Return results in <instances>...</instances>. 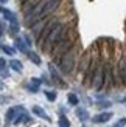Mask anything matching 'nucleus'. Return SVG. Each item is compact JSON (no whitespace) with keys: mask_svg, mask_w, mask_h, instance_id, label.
Wrapping results in <instances>:
<instances>
[{"mask_svg":"<svg viewBox=\"0 0 126 127\" xmlns=\"http://www.w3.org/2000/svg\"><path fill=\"white\" fill-rule=\"evenodd\" d=\"M14 45L16 48L19 50L20 53H25V54H28V48H27V42H23L20 37H17V39L14 40Z\"/></svg>","mask_w":126,"mask_h":127,"instance_id":"nucleus-15","label":"nucleus"},{"mask_svg":"<svg viewBox=\"0 0 126 127\" xmlns=\"http://www.w3.org/2000/svg\"><path fill=\"white\" fill-rule=\"evenodd\" d=\"M31 112H33L36 116H39V118H42V119H45V121H50L48 115H47V113H45V112H44V110L41 109L39 105H33V107H31Z\"/></svg>","mask_w":126,"mask_h":127,"instance_id":"nucleus-14","label":"nucleus"},{"mask_svg":"<svg viewBox=\"0 0 126 127\" xmlns=\"http://www.w3.org/2000/svg\"><path fill=\"white\" fill-rule=\"evenodd\" d=\"M19 2H20V3L23 5V3H27V2H28V0H19Z\"/></svg>","mask_w":126,"mask_h":127,"instance_id":"nucleus-32","label":"nucleus"},{"mask_svg":"<svg viewBox=\"0 0 126 127\" xmlns=\"http://www.w3.org/2000/svg\"><path fill=\"white\" fill-rule=\"evenodd\" d=\"M45 96H47V99L50 101V102H53V101H56V98H58V95H56V92L47 90V92H45Z\"/></svg>","mask_w":126,"mask_h":127,"instance_id":"nucleus-22","label":"nucleus"},{"mask_svg":"<svg viewBox=\"0 0 126 127\" xmlns=\"http://www.w3.org/2000/svg\"><path fill=\"white\" fill-rule=\"evenodd\" d=\"M61 2H62V0H48V2H47V5H45V9H44L42 16H41V19H44V17H48V16H52L53 12H55L56 9L59 8Z\"/></svg>","mask_w":126,"mask_h":127,"instance_id":"nucleus-8","label":"nucleus"},{"mask_svg":"<svg viewBox=\"0 0 126 127\" xmlns=\"http://www.w3.org/2000/svg\"><path fill=\"white\" fill-rule=\"evenodd\" d=\"M2 88H3V84H2V82H0V90H2Z\"/></svg>","mask_w":126,"mask_h":127,"instance_id":"nucleus-34","label":"nucleus"},{"mask_svg":"<svg viewBox=\"0 0 126 127\" xmlns=\"http://www.w3.org/2000/svg\"><path fill=\"white\" fill-rule=\"evenodd\" d=\"M58 124H59V127H70V121H68V118H67V116H64V115L59 118Z\"/></svg>","mask_w":126,"mask_h":127,"instance_id":"nucleus-21","label":"nucleus"},{"mask_svg":"<svg viewBox=\"0 0 126 127\" xmlns=\"http://www.w3.org/2000/svg\"><path fill=\"white\" fill-rule=\"evenodd\" d=\"M92 59H93V54H92V48L90 50H87V51L79 58V64H78V70L81 73H86L87 71V68L90 67V64H92Z\"/></svg>","mask_w":126,"mask_h":127,"instance_id":"nucleus-6","label":"nucleus"},{"mask_svg":"<svg viewBox=\"0 0 126 127\" xmlns=\"http://www.w3.org/2000/svg\"><path fill=\"white\" fill-rule=\"evenodd\" d=\"M67 101H68V104H70V105H78L79 104V98L75 93H68L67 95Z\"/></svg>","mask_w":126,"mask_h":127,"instance_id":"nucleus-20","label":"nucleus"},{"mask_svg":"<svg viewBox=\"0 0 126 127\" xmlns=\"http://www.w3.org/2000/svg\"><path fill=\"white\" fill-rule=\"evenodd\" d=\"M16 116H17V110L14 109V107H9V109L6 110V113H5V123H6V126L11 124V123H14Z\"/></svg>","mask_w":126,"mask_h":127,"instance_id":"nucleus-13","label":"nucleus"},{"mask_svg":"<svg viewBox=\"0 0 126 127\" xmlns=\"http://www.w3.org/2000/svg\"><path fill=\"white\" fill-rule=\"evenodd\" d=\"M112 116H114V113H112V112H103V113H100V115L93 116L92 121L95 123V124H103V123H108Z\"/></svg>","mask_w":126,"mask_h":127,"instance_id":"nucleus-12","label":"nucleus"},{"mask_svg":"<svg viewBox=\"0 0 126 127\" xmlns=\"http://www.w3.org/2000/svg\"><path fill=\"white\" fill-rule=\"evenodd\" d=\"M76 116L79 118V121H87L90 116H89V112L86 109H76Z\"/></svg>","mask_w":126,"mask_h":127,"instance_id":"nucleus-17","label":"nucleus"},{"mask_svg":"<svg viewBox=\"0 0 126 127\" xmlns=\"http://www.w3.org/2000/svg\"><path fill=\"white\" fill-rule=\"evenodd\" d=\"M79 45L76 43L70 51H68L64 58L61 59V62H59V70H61V73L62 74H73V70H75V67H76V59H78V56H79Z\"/></svg>","mask_w":126,"mask_h":127,"instance_id":"nucleus-3","label":"nucleus"},{"mask_svg":"<svg viewBox=\"0 0 126 127\" xmlns=\"http://www.w3.org/2000/svg\"><path fill=\"white\" fill-rule=\"evenodd\" d=\"M125 126H126V116L122 118V119H118V121L114 124V127H125Z\"/></svg>","mask_w":126,"mask_h":127,"instance_id":"nucleus-26","label":"nucleus"},{"mask_svg":"<svg viewBox=\"0 0 126 127\" xmlns=\"http://www.w3.org/2000/svg\"><path fill=\"white\" fill-rule=\"evenodd\" d=\"M111 105H112L111 101H100V102H97V107H98V109H101V110L108 109V107H111Z\"/></svg>","mask_w":126,"mask_h":127,"instance_id":"nucleus-23","label":"nucleus"},{"mask_svg":"<svg viewBox=\"0 0 126 127\" xmlns=\"http://www.w3.org/2000/svg\"><path fill=\"white\" fill-rule=\"evenodd\" d=\"M68 36H70V28H68V25H64L62 22H59L55 27V30L50 33V36L47 37V40L42 45L41 50L45 51V53H52V50L55 48L56 43H59L61 40H64L65 37H68Z\"/></svg>","mask_w":126,"mask_h":127,"instance_id":"nucleus-1","label":"nucleus"},{"mask_svg":"<svg viewBox=\"0 0 126 127\" xmlns=\"http://www.w3.org/2000/svg\"><path fill=\"white\" fill-rule=\"evenodd\" d=\"M52 17L53 16H48V17H44V19H41L39 22H36L33 27H31V33H33L34 36H36V39H39V36L42 34V31H44V28L47 27V23L52 20Z\"/></svg>","mask_w":126,"mask_h":127,"instance_id":"nucleus-7","label":"nucleus"},{"mask_svg":"<svg viewBox=\"0 0 126 127\" xmlns=\"http://www.w3.org/2000/svg\"><path fill=\"white\" fill-rule=\"evenodd\" d=\"M5 70H6V61L3 58H0V73L5 71Z\"/></svg>","mask_w":126,"mask_h":127,"instance_id":"nucleus-27","label":"nucleus"},{"mask_svg":"<svg viewBox=\"0 0 126 127\" xmlns=\"http://www.w3.org/2000/svg\"><path fill=\"white\" fill-rule=\"evenodd\" d=\"M2 34H3V28L0 27V37H2Z\"/></svg>","mask_w":126,"mask_h":127,"instance_id":"nucleus-33","label":"nucleus"},{"mask_svg":"<svg viewBox=\"0 0 126 127\" xmlns=\"http://www.w3.org/2000/svg\"><path fill=\"white\" fill-rule=\"evenodd\" d=\"M25 42H27V45H31V37L28 34H25Z\"/></svg>","mask_w":126,"mask_h":127,"instance_id":"nucleus-29","label":"nucleus"},{"mask_svg":"<svg viewBox=\"0 0 126 127\" xmlns=\"http://www.w3.org/2000/svg\"><path fill=\"white\" fill-rule=\"evenodd\" d=\"M0 74H2V78H8V76H9V71H8V68H6L5 71H2Z\"/></svg>","mask_w":126,"mask_h":127,"instance_id":"nucleus-28","label":"nucleus"},{"mask_svg":"<svg viewBox=\"0 0 126 127\" xmlns=\"http://www.w3.org/2000/svg\"><path fill=\"white\" fill-rule=\"evenodd\" d=\"M83 127H86V126H83Z\"/></svg>","mask_w":126,"mask_h":127,"instance_id":"nucleus-35","label":"nucleus"},{"mask_svg":"<svg viewBox=\"0 0 126 127\" xmlns=\"http://www.w3.org/2000/svg\"><path fill=\"white\" fill-rule=\"evenodd\" d=\"M8 99H9V98H0V104H2V102H6Z\"/></svg>","mask_w":126,"mask_h":127,"instance_id":"nucleus-30","label":"nucleus"},{"mask_svg":"<svg viewBox=\"0 0 126 127\" xmlns=\"http://www.w3.org/2000/svg\"><path fill=\"white\" fill-rule=\"evenodd\" d=\"M76 34H72V36H68V37H65L64 40H61L59 43H56L55 45V48L52 50V59H53V64H58L59 65V62H61V59L64 58V56L70 51V50L76 45Z\"/></svg>","mask_w":126,"mask_h":127,"instance_id":"nucleus-2","label":"nucleus"},{"mask_svg":"<svg viewBox=\"0 0 126 127\" xmlns=\"http://www.w3.org/2000/svg\"><path fill=\"white\" fill-rule=\"evenodd\" d=\"M9 33H11V34H17V33H19V23L9 25Z\"/></svg>","mask_w":126,"mask_h":127,"instance_id":"nucleus-25","label":"nucleus"},{"mask_svg":"<svg viewBox=\"0 0 126 127\" xmlns=\"http://www.w3.org/2000/svg\"><path fill=\"white\" fill-rule=\"evenodd\" d=\"M9 67L14 70V71H19L20 73L22 70H23V65H22V62L20 61H17V59H12L11 62H9Z\"/></svg>","mask_w":126,"mask_h":127,"instance_id":"nucleus-18","label":"nucleus"},{"mask_svg":"<svg viewBox=\"0 0 126 127\" xmlns=\"http://www.w3.org/2000/svg\"><path fill=\"white\" fill-rule=\"evenodd\" d=\"M59 22H61V20H59L58 17H52V20H50V22L47 23V27L44 28L42 34L39 36V39H37V45H39L41 48H42V45H44V43H45V40H47V37L50 36V33H52V31L55 30V27H56V25H58Z\"/></svg>","mask_w":126,"mask_h":127,"instance_id":"nucleus-5","label":"nucleus"},{"mask_svg":"<svg viewBox=\"0 0 126 127\" xmlns=\"http://www.w3.org/2000/svg\"><path fill=\"white\" fill-rule=\"evenodd\" d=\"M125 50H126V47H125Z\"/></svg>","mask_w":126,"mask_h":127,"instance_id":"nucleus-36","label":"nucleus"},{"mask_svg":"<svg viewBox=\"0 0 126 127\" xmlns=\"http://www.w3.org/2000/svg\"><path fill=\"white\" fill-rule=\"evenodd\" d=\"M117 62H118V70H120L122 79H123V85L126 87V50H125V53L122 54V58Z\"/></svg>","mask_w":126,"mask_h":127,"instance_id":"nucleus-10","label":"nucleus"},{"mask_svg":"<svg viewBox=\"0 0 126 127\" xmlns=\"http://www.w3.org/2000/svg\"><path fill=\"white\" fill-rule=\"evenodd\" d=\"M120 102H123V104H126V96H125V98H122V99H120Z\"/></svg>","mask_w":126,"mask_h":127,"instance_id":"nucleus-31","label":"nucleus"},{"mask_svg":"<svg viewBox=\"0 0 126 127\" xmlns=\"http://www.w3.org/2000/svg\"><path fill=\"white\" fill-rule=\"evenodd\" d=\"M27 56H28V59L33 62V64H36V65H41V62H42V61H41V58H39V54H36L34 51H28Z\"/></svg>","mask_w":126,"mask_h":127,"instance_id":"nucleus-19","label":"nucleus"},{"mask_svg":"<svg viewBox=\"0 0 126 127\" xmlns=\"http://www.w3.org/2000/svg\"><path fill=\"white\" fill-rule=\"evenodd\" d=\"M41 84H42V79L31 78V81H30V90H31V93H37V92H39Z\"/></svg>","mask_w":126,"mask_h":127,"instance_id":"nucleus-16","label":"nucleus"},{"mask_svg":"<svg viewBox=\"0 0 126 127\" xmlns=\"http://www.w3.org/2000/svg\"><path fill=\"white\" fill-rule=\"evenodd\" d=\"M48 70H50V74H52V79H53L55 84H58L59 87H64L65 84H64V81H62V78L59 76L58 70L55 68V64H53V62H52V64H48Z\"/></svg>","mask_w":126,"mask_h":127,"instance_id":"nucleus-9","label":"nucleus"},{"mask_svg":"<svg viewBox=\"0 0 126 127\" xmlns=\"http://www.w3.org/2000/svg\"><path fill=\"white\" fill-rule=\"evenodd\" d=\"M0 12L3 14V17L6 19V20L9 22V25H16V23H19L17 22V17H16V14L12 11H9L8 8H5V6H0Z\"/></svg>","mask_w":126,"mask_h":127,"instance_id":"nucleus-11","label":"nucleus"},{"mask_svg":"<svg viewBox=\"0 0 126 127\" xmlns=\"http://www.w3.org/2000/svg\"><path fill=\"white\" fill-rule=\"evenodd\" d=\"M2 50L8 54V56H12L14 54V48H11V47H8V45H2Z\"/></svg>","mask_w":126,"mask_h":127,"instance_id":"nucleus-24","label":"nucleus"},{"mask_svg":"<svg viewBox=\"0 0 126 127\" xmlns=\"http://www.w3.org/2000/svg\"><path fill=\"white\" fill-rule=\"evenodd\" d=\"M93 90H101V88H104V62L101 61V64H100V67L97 70L95 76H93V81H92V85H90Z\"/></svg>","mask_w":126,"mask_h":127,"instance_id":"nucleus-4","label":"nucleus"}]
</instances>
